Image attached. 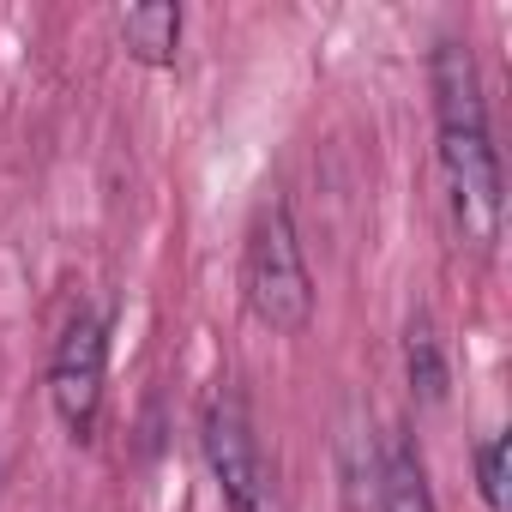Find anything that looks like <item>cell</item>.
I'll return each instance as SVG.
<instances>
[{
	"instance_id": "6da1fadb",
	"label": "cell",
	"mask_w": 512,
	"mask_h": 512,
	"mask_svg": "<svg viewBox=\"0 0 512 512\" xmlns=\"http://www.w3.org/2000/svg\"><path fill=\"white\" fill-rule=\"evenodd\" d=\"M247 308L260 314V326H272L284 338L314 320V278H308L284 199H266L247 229Z\"/></svg>"
},
{
	"instance_id": "7a4b0ae2",
	"label": "cell",
	"mask_w": 512,
	"mask_h": 512,
	"mask_svg": "<svg viewBox=\"0 0 512 512\" xmlns=\"http://www.w3.org/2000/svg\"><path fill=\"white\" fill-rule=\"evenodd\" d=\"M205 458H211V476L223 482L229 512H284L272 464L260 452V434H253V416L235 386H223L205 404Z\"/></svg>"
},
{
	"instance_id": "3957f363",
	"label": "cell",
	"mask_w": 512,
	"mask_h": 512,
	"mask_svg": "<svg viewBox=\"0 0 512 512\" xmlns=\"http://www.w3.org/2000/svg\"><path fill=\"white\" fill-rule=\"evenodd\" d=\"M440 163H446L452 223L464 247L488 253L500 235V163H494L488 127H440Z\"/></svg>"
},
{
	"instance_id": "277c9868",
	"label": "cell",
	"mask_w": 512,
	"mask_h": 512,
	"mask_svg": "<svg viewBox=\"0 0 512 512\" xmlns=\"http://www.w3.org/2000/svg\"><path fill=\"white\" fill-rule=\"evenodd\" d=\"M103 356H109V338H103V320L97 314H73L61 344H55V368H49V398H55V416L67 422L73 440H91L97 428V410H103Z\"/></svg>"
},
{
	"instance_id": "5b68a950",
	"label": "cell",
	"mask_w": 512,
	"mask_h": 512,
	"mask_svg": "<svg viewBox=\"0 0 512 512\" xmlns=\"http://www.w3.org/2000/svg\"><path fill=\"white\" fill-rule=\"evenodd\" d=\"M434 109H440V127H488L482 79H476V61L464 43L434 49Z\"/></svg>"
},
{
	"instance_id": "8992f818",
	"label": "cell",
	"mask_w": 512,
	"mask_h": 512,
	"mask_svg": "<svg viewBox=\"0 0 512 512\" xmlns=\"http://www.w3.org/2000/svg\"><path fill=\"white\" fill-rule=\"evenodd\" d=\"M121 43H127L133 61L169 67V61H175V43H181V7H169V0L127 7V13H121Z\"/></svg>"
},
{
	"instance_id": "52a82bcc",
	"label": "cell",
	"mask_w": 512,
	"mask_h": 512,
	"mask_svg": "<svg viewBox=\"0 0 512 512\" xmlns=\"http://www.w3.org/2000/svg\"><path fill=\"white\" fill-rule=\"evenodd\" d=\"M380 512H434L428 500V482H422V464L404 440H392L386 464H380Z\"/></svg>"
},
{
	"instance_id": "ba28073f",
	"label": "cell",
	"mask_w": 512,
	"mask_h": 512,
	"mask_svg": "<svg viewBox=\"0 0 512 512\" xmlns=\"http://www.w3.org/2000/svg\"><path fill=\"white\" fill-rule=\"evenodd\" d=\"M404 362H410V392H416L422 404H440V398H446V356H440V338H434L428 314H416V320H410Z\"/></svg>"
},
{
	"instance_id": "9c48e42d",
	"label": "cell",
	"mask_w": 512,
	"mask_h": 512,
	"mask_svg": "<svg viewBox=\"0 0 512 512\" xmlns=\"http://www.w3.org/2000/svg\"><path fill=\"white\" fill-rule=\"evenodd\" d=\"M506 434H494V440H482L476 446V488H482V506L488 512H512V494H506Z\"/></svg>"
}]
</instances>
